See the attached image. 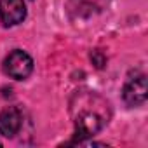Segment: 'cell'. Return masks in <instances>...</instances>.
<instances>
[{
    "mask_svg": "<svg viewBox=\"0 0 148 148\" xmlns=\"http://www.w3.org/2000/svg\"><path fill=\"white\" fill-rule=\"evenodd\" d=\"M79 105H73V122H75V143H84L94 136L108 122V103L96 94L77 96Z\"/></svg>",
    "mask_w": 148,
    "mask_h": 148,
    "instance_id": "obj_1",
    "label": "cell"
},
{
    "mask_svg": "<svg viewBox=\"0 0 148 148\" xmlns=\"http://www.w3.org/2000/svg\"><path fill=\"white\" fill-rule=\"evenodd\" d=\"M4 71H5V75H9L11 79L25 80L33 71V59L25 51L16 49L4 59Z\"/></svg>",
    "mask_w": 148,
    "mask_h": 148,
    "instance_id": "obj_2",
    "label": "cell"
},
{
    "mask_svg": "<svg viewBox=\"0 0 148 148\" xmlns=\"http://www.w3.org/2000/svg\"><path fill=\"white\" fill-rule=\"evenodd\" d=\"M26 18V7L23 0H0V19L4 26L19 25Z\"/></svg>",
    "mask_w": 148,
    "mask_h": 148,
    "instance_id": "obj_3",
    "label": "cell"
},
{
    "mask_svg": "<svg viewBox=\"0 0 148 148\" xmlns=\"http://www.w3.org/2000/svg\"><path fill=\"white\" fill-rule=\"evenodd\" d=\"M146 92H148V87H146V77L145 75H139L136 79H129L124 86V101L131 106H138V105H143L146 101Z\"/></svg>",
    "mask_w": 148,
    "mask_h": 148,
    "instance_id": "obj_4",
    "label": "cell"
},
{
    "mask_svg": "<svg viewBox=\"0 0 148 148\" xmlns=\"http://www.w3.org/2000/svg\"><path fill=\"white\" fill-rule=\"evenodd\" d=\"M23 125V115L16 106H9L0 112V134L5 138H14Z\"/></svg>",
    "mask_w": 148,
    "mask_h": 148,
    "instance_id": "obj_5",
    "label": "cell"
},
{
    "mask_svg": "<svg viewBox=\"0 0 148 148\" xmlns=\"http://www.w3.org/2000/svg\"><path fill=\"white\" fill-rule=\"evenodd\" d=\"M91 59H92V63H94L98 68H103L105 63H106V58L101 54V51H92V52H91Z\"/></svg>",
    "mask_w": 148,
    "mask_h": 148,
    "instance_id": "obj_6",
    "label": "cell"
},
{
    "mask_svg": "<svg viewBox=\"0 0 148 148\" xmlns=\"http://www.w3.org/2000/svg\"><path fill=\"white\" fill-rule=\"evenodd\" d=\"M0 146H2V143H0Z\"/></svg>",
    "mask_w": 148,
    "mask_h": 148,
    "instance_id": "obj_7",
    "label": "cell"
}]
</instances>
